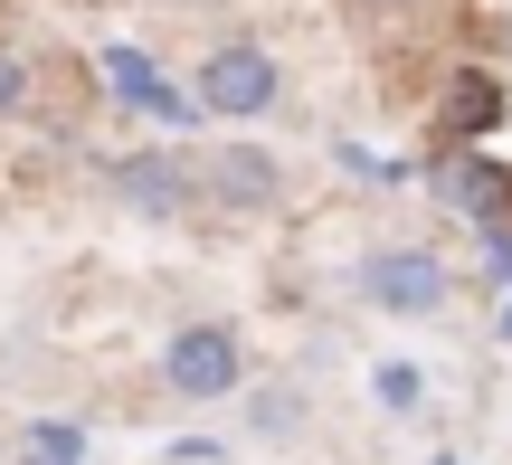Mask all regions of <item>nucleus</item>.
<instances>
[{"label": "nucleus", "instance_id": "nucleus-1", "mask_svg": "<svg viewBox=\"0 0 512 465\" xmlns=\"http://www.w3.org/2000/svg\"><path fill=\"white\" fill-rule=\"evenodd\" d=\"M114 200L133 209V219H152V228H190L200 219V171H190V152L181 143H143V152H114Z\"/></svg>", "mask_w": 512, "mask_h": 465}, {"label": "nucleus", "instance_id": "nucleus-2", "mask_svg": "<svg viewBox=\"0 0 512 465\" xmlns=\"http://www.w3.org/2000/svg\"><path fill=\"white\" fill-rule=\"evenodd\" d=\"M162 390L171 399H238L247 390V352L228 323H181L162 342Z\"/></svg>", "mask_w": 512, "mask_h": 465}, {"label": "nucleus", "instance_id": "nucleus-3", "mask_svg": "<svg viewBox=\"0 0 512 465\" xmlns=\"http://www.w3.org/2000/svg\"><path fill=\"white\" fill-rule=\"evenodd\" d=\"M275 95H285L275 57L256 48V38H228V48H209V57H200V86H190V105L219 114V124H247V114H266Z\"/></svg>", "mask_w": 512, "mask_h": 465}, {"label": "nucleus", "instance_id": "nucleus-4", "mask_svg": "<svg viewBox=\"0 0 512 465\" xmlns=\"http://www.w3.org/2000/svg\"><path fill=\"white\" fill-rule=\"evenodd\" d=\"M361 304H380V314H399V323L446 314V257L437 247H370L361 257Z\"/></svg>", "mask_w": 512, "mask_h": 465}, {"label": "nucleus", "instance_id": "nucleus-5", "mask_svg": "<svg viewBox=\"0 0 512 465\" xmlns=\"http://www.w3.org/2000/svg\"><path fill=\"white\" fill-rule=\"evenodd\" d=\"M190 171H200V209H275V200H285V171H275L266 143L190 152Z\"/></svg>", "mask_w": 512, "mask_h": 465}, {"label": "nucleus", "instance_id": "nucleus-6", "mask_svg": "<svg viewBox=\"0 0 512 465\" xmlns=\"http://www.w3.org/2000/svg\"><path fill=\"white\" fill-rule=\"evenodd\" d=\"M95 67H105V86H114V105H133V114H152V124H190V114H200V105H190V95L171 86V76L152 67L143 48H124V38H114V48L95 57Z\"/></svg>", "mask_w": 512, "mask_h": 465}, {"label": "nucleus", "instance_id": "nucleus-7", "mask_svg": "<svg viewBox=\"0 0 512 465\" xmlns=\"http://www.w3.org/2000/svg\"><path fill=\"white\" fill-rule=\"evenodd\" d=\"M437 190H446V209H465L475 228H503L512 219V181L484 162V152H456V162L437 171Z\"/></svg>", "mask_w": 512, "mask_h": 465}, {"label": "nucleus", "instance_id": "nucleus-8", "mask_svg": "<svg viewBox=\"0 0 512 465\" xmlns=\"http://www.w3.org/2000/svg\"><path fill=\"white\" fill-rule=\"evenodd\" d=\"M503 114V86L494 76H465V86H446V133H484Z\"/></svg>", "mask_w": 512, "mask_h": 465}, {"label": "nucleus", "instance_id": "nucleus-9", "mask_svg": "<svg viewBox=\"0 0 512 465\" xmlns=\"http://www.w3.org/2000/svg\"><path fill=\"white\" fill-rule=\"evenodd\" d=\"M19 465H86V428H67V418H38V428L19 437Z\"/></svg>", "mask_w": 512, "mask_h": 465}, {"label": "nucleus", "instance_id": "nucleus-10", "mask_svg": "<svg viewBox=\"0 0 512 465\" xmlns=\"http://www.w3.org/2000/svg\"><path fill=\"white\" fill-rule=\"evenodd\" d=\"M370 399H380V409H418V399H427V371H418V361H380V371H370Z\"/></svg>", "mask_w": 512, "mask_h": 465}, {"label": "nucleus", "instance_id": "nucleus-11", "mask_svg": "<svg viewBox=\"0 0 512 465\" xmlns=\"http://www.w3.org/2000/svg\"><path fill=\"white\" fill-rule=\"evenodd\" d=\"M19 105H29V57L0 48V114H19Z\"/></svg>", "mask_w": 512, "mask_h": 465}, {"label": "nucleus", "instance_id": "nucleus-12", "mask_svg": "<svg viewBox=\"0 0 512 465\" xmlns=\"http://www.w3.org/2000/svg\"><path fill=\"white\" fill-rule=\"evenodd\" d=\"M380 10H418V0H380Z\"/></svg>", "mask_w": 512, "mask_h": 465}, {"label": "nucleus", "instance_id": "nucleus-13", "mask_svg": "<svg viewBox=\"0 0 512 465\" xmlns=\"http://www.w3.org/2000/svg\"><path fill=\"white\" fill-rule=\"evenodd\" d=\"M503 342H512V304H503Z\"/></svg>", "mask_w": 512, "mask_h": 465}, {"label": "nucleus", "instance_id": "nucleus-14", "mask_svg": "<svg viewBox=\"0 0 512 465\" xmlns=\"http://www.w3.org/2000/svg\"><path fill=\"white\" fill-rule=\"evenodd\" d=\"M437 465H456V456H437Z\"/></svg>", "mask_w": 512, "mask_h": 465}]
</instances>
